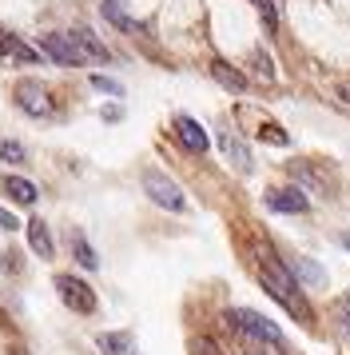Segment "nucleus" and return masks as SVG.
Segmentation results:
<instances>
[{
    "label": "nucleus",
    "instance_id": "1",
    "mask_svg": "<svg viewBox=\"0 0 350 355\" xmlns=\"http://www.w3.org/2000/svg\"><path fill=\"white\" fill-rule=\"evenodd\" d=\"M259 279H263V288H267L286 311L306 315V307H302V300H299V279L291 275L286 263H279V256H270L267 248H263V259H259Z\"/></svg>",
    "mask_w": 350,
    "mask_h": 355
},
{
    "label": "nucleus",
    "instance_id": "2",
    "mask_svg": "<svg viewBox=\"0 0 350 355\" xmlns=\"http://www.w3.org/2000/svg\"><path fill=\"white\" fill-rule=\"evenodd\" d=\"M227 323L239 327L243 336L259 339V343H270V347H283V327L279 323H270L267 315H259L251 307H235V311H227Z\"/></svg>",
    "mask_w": 350,
    "mask_h": 355
},
{
    "label": "nucleus",
    "instance_id": "3",
    "mask_svg": "<svg viewBox=\"0 0 350 355\" xmlns=\"http://www.w3.org/2000/svg\"><path fill=\"white\" fill-rule=\"evenodd\" d=\"M143 192L151 196V204H159V208H167V211H187L183 188H179L172 176H163L159 168H147V172H143Z\"/></svg>",
    "mask_w": 350,
    "mask_h": 355
},
{
    "label": "nucleus",
    "instance_id": "4",
    "mask_svg": "<svg viewBox=\"0 0 350 355\" xmlns=\"http://www.w3.org/2000/svg\"><path fill=\"white\" fill-rule=\"evenodd\" d=\"M56 291H60L64 307H72L76 315H92L95 311V291L76 275H56Z\"/></svg>",
    "mask_w": 350,
    "mask_h": 355
},
{
    "label": "nucleus",
    "instance_id": "5",
    "mask_svg": "<svg viewBox=\"0 0 350 355\" xmlns=\"http://www.w3.org/2000/svg\"><path fill=\"white\" fill-rule=\"evenodd\" d=\"M40 52H48L56 64H68V68H76V64H84L88 56H84V49L76 44V36L68 33V36H60V33H48V36H40Z\"/></svg>",
    "mask_w": 350,
    "mask_h": 355
},
{
    "label": "nucleus",
    "instance_id": "6",
    "mask_svg": "<svg viewBox=\"0 0 350 355\" xmlns=\"http://www.w3.org/2000/svg\"><path fill=\"white\" fill-rule=\"evenodd\" d=\"M16 104H20V112L36 116V120H44L52 116V100H48V88L36 80H20L16 84Z\"/></svg>",
    "mask_w": 350,
    "mask_h": 355
},
{
    "label": "nucleus",
    "instance_id": "7",
    "mask_svg": "<svg viewBox=\"0 0 350 355\" xmlns=\"http://www.w3.org/2000/svg\"><path fill=\"white\" fill-rule=\"evenodd\" d=\"M267 208L270 211H291V216H302L311 208V196L302 188H270L267 192Z\"/></svg>",
    "mask_w": 350,
    "mask_h": 355
},
{
    "label": "nucleus",
    "instance_id": "8",
    "mask_svg": "<svg viewBox=\"0 0 350 355\" xmlns=\"http://www.w3.org/2000/svg\"><path fill=\"white\" fill-rule=\"evenodd\" d=\"M219 148H223V156L235 164L239 172H251V164H255V160H251V148H247V140H243L239 132L223 128V132H219Z\"/></svg>",
    "mask_w": 350,
    "mask_h": 355
},
{
    "label": "nucleus",
    "instance_id": "9",
    "mask_svg": "<svg viewBox=\"0 0 350 355\" xmlns=\"http://www.w3.org/2000/svg\"><path fill=\"white\" fill-rule=\"evenodd\" d=\"M286 268H291V275L299 279L302 288H311V291H322L326 284H331V275L322 272V268H318L315 259H291Z\"/></svg>",
    "mask_w": 350,
    "mask_h": 355
},
{
    "label": "nucleus",
    "instance_id": "10",
    "mask_svg": "<svg viewBox=\"0 0 350 355\" xmlns=\"http://www.w3.org/2000/svg\"><path fill=\"white\" fill-rule=\"evenodd\" d=\"M175 136H179V144L187 148V152H207V148H211L207 132L199 128V120H191V116H179V120H175Z\"/></svg>",
    "mask_w": 350,
    "mask_h": 355
},
{
    "label": "nucleus",
    "instance_id": "11",
    "mask_svg": "<svg viewBox=\"0 0 350 355\" xmlns=\"http://www.w3.org/2000/svg\"><path fill=\"white\" fill-rule=\"evenodd\" d=\"M95 347H100L104 355H140L131 331H104V336L95 339Z\"/></svg>",
    "mask_w": 350,
    "mask_h": 355
},
{
    "label": "nucleus",
    "instance_id": "12",
    "mask_svg": "<svg viewBox=\"0 0 350 355\" xmlns=\"http://www.w3.org/2000/svg\"><path fill=\"white\" fill-rule=\"evenodd\" d=\"M100 12H104V20H108V24H116V28H124V33H136V36L143 33L140 24H136V20L127 17L124 0H104V4H100Z\"/></svg>",
    "mask_w": 350,
    "mask_h": 355
},
{
    "label": "nucleus",
    "instance_id": "13",
    "mask_svg": "<svg viewBox=\"0 0 350 355\" xmlns=\"http://www.w3.org/2000/svg\"><path fill=\"white\" fill-rule=\"evenodd\" d=\"M28 243H32V252L40 259H52L56 256V243H52V236H48V224L44 220H28Z\"/></svg>",
    "mask_w": 350,
    "mask_h": 355
},
{
    "label": "nucleus",
    "instance_id": "14",
    "mask_svg": "<svg viewBox=\"0 0 350 355\" xmlns=\"http://www.w3.org/2000/svg\"><path fill=\"white\" fill-rule=\"evenodd\" d=\"M0 188H4V192L12 196L16 204H24V208H28V204H36V184H32V180H24V176H4L0 180Z\"/></svg>",
    "mask_w": 350,
    "mask_h": 355
},
{
    "label": "nucleus",
    "instance_id": "15",
    "mask_svg": "<svg viewBox=\"0 0 350 355\" xmlns=\"http://www.w3.org/2000/svg\"><path fill=\"white\" fill-rule=\"evenodd\" d=\"M72 36H76V44L84 49V56H88V60H100V64H108V60H111V52L104 49L100 40H95V33H88V28H76Z\"/></svg>",
    "mask_w": 350,
    "mask_h": 355
},
{
    "label": "nucleus",
    "instance_id": "16",
    "mask_svg": "<svg viewBox=\"0 0 350 355\" xmlns=\"http://www.w3.org/2000/svg\"><path fill=\"white\" fill-rule=\"evenodd\" d=\"M211 76H215L223 88H231V92H243V88H247V76H239L227 60H211Z\"/></svg>",
    "mask_w": 350,
    "mask_h": 355
},
{
    "label": "nucleus",
    "instance_id": "17",
    "mask_svg": "<svg viewBox=\"0 0 350 355\" xmlns=\"http://www.w3.org/2000/svg\"><path fill=\"white\" fill-rule=\"evenodd\" d=\"M72 252H76V263H80V268H88V272H95V268H100V259H95L92 243L84 240V236H72Z\"/></svg>",
    "mask_w": 350,
    "mask_h": 355
},
{
    "label": "nucleus",
    "instance_id": "18",
    "mask_svg": "<svg viewBox=\"0 0 350 355\" xmlns=\"http://www.w3.org/2000/svg\"><path fill=\"white\" fill-rule=\"evenodd\" d=\"M291 172H295V176H299L302 184H306V188H326V180L318 176L315 168H306V164H291Z\"/></svg>",
    "mask_w": 350,
    "mask_h": 355
},
{
    "label": "nucleus",
    "instance_id": "19",
    "mask_svg": "<svg viewBox=\"0 0 350 355\" xmlns=\"http://www.w3.org/2000/svg\"><path fill=\"white\" fill-rule=\"evenodd\" d=\"M255 68H259V80H263V84H270V80H275V68H270V56H267L263 49L255 52Z\"/></svg>",
    "mask_w": 350,
    "mask_h": 355
},
{
    "label": "nucleus",
    "instance_id": "20",
    "mask_svg": "<svg viewBox=\"0 0 350 355\" xmlns=\"http://www.w3.org/2000/svg\"><path fill=\"white\" fill-rule=\"evenodd\" d=\"M92 88H100V92H111V96H124L120 80H111V76H92Z\"/></svg>",
    "mask_w": 350,
    "mask_h": 355
},
{
    "label": "nucleus",
    "instance_id": "21",
    "mask_svg": "<svg viewBox=\"0 0 350 355\" xmlns=\"http://www.w3.org/2000/svg\"><path fill=\"white\" fill-rule=\"evenodd\" d=\"M0 156H4V160H12V164H20V160H24V148L12 144V140H0Z\"/></svg>",
    "mask_w": 350,
    "mask_h": 355
},
{
    "label": "nucleus",
    "instance_id": "22",
    "mask_svg": "<svg viewBox=\"0 0 350 355\" xmlns=\"http://www.w3.org/2000/svg\"><path fill=\"white\" fill-rule=\"evenodd\" d=\"M263 140H267V144H291V136H286L279 124H267V128H263Z\"/></svg>",
    "mask_w": 350,
    "mask_h": 355
},
{
    "label": "nucleus",
    "instance_id": "23",
    "mask_svg": "<svg viewBox=\"0 0 350 355\" xmlns=\"http://www.w3.org/2000/svg\"><path fill=\"white\" fill-rule=\"evenodd\" d=\"M191 352H195V355H219V347H215L207 336H195V339H191Z\"/></svg>",
    "mask_w": 350,
    "mask_h": 355
},
{
    "label": "nucleus",
    "instance_id": "24",
    "mask_svg": "<svg viewBox=\"0 0 350 355\" xmlns=\"http://www.w3.org/2000/svg\"><path fill=\"white\" fill-rule=\"evenodd\" d=\"M255 4H259L263 20H267V24H275V0H255Z\"/></svg>",
    "mask_w": 350,
    "mask_h": 355
},
{
    "label": "nucleus",
    "instance_id": "25",
    "mask_svg": "<svg viewBox=\"0 0 350 355\" xmlns=\"http://www.w3.org/2000/svg\"><path fill=\"white\" fill-rule=\"evenodd\" d=\"M0 227H4V232H16V227H20V224H16V216L8 208H0Z\"/></svg>",
    "mask_w": 350,
    "mask_h": 355
},
{
    "label": "nucleus",
    "instance_id": "26",
    "mask_svg": "<svg viewBox=\"0 0 350 355\" xmlns=\"http://www.w3.org/2000/svg\"><path fill=\"white\" fill-rule=\"evenodd\" d=\"M338 96H342V100H350V80H342V84H338Z\"/></svg>",
    "mask_w": 350,
    "mask_h": 355
},
{
    "label": "nucleus",
    "instance_id": "27",
    "mask_svg": "<svg viewBox=\"0 0 350 355\" xmlns=\"http://www.w3.org/2000/svg\"><path fill=\"white\" fill-rule=\"evenodd\" d=\"M338 243H342V248L350 252V232H338Z\"/></svg>",
    "mask_w": 350,
    "mask_h": 355
},
{
    "label": "nucleus",
    "instance_id": "28",
    "mask_svg": "<svg viewBox=\"0 0 350 355\" xmlns=\"http://www.w3.org/2000/svg\"><path fill=\"white\" fill-rule=\"evenodd\" d=\"M342 311H347V320H350V295H347V300H342Z\"/></svg>",
    "mask_w": 350,
    "mask_h": 355
},
{
    "label": "nucleus",
    "instance_id": "29",
    "mask_svg": "<svg viewBox=\"0 0 350 355\" xmlns=\"http://www.w3.org/2000/svg\"><path fill=\"white\" fill-rule=\"evenodd\" d=\"M347 331H350V320H347Z\"/></svg>",
    "mask_w": 350,
    "mask_h": 355
}]
</instances>
